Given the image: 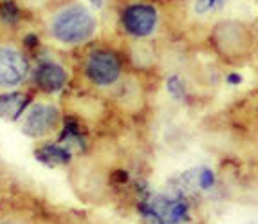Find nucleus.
<instances>
[{
    "label": "nucleus",
    "mask_w": 258,
    "mask_h": 224,
    "mask_svg": "<svg viewBox=\"0 0 258 224\" xmlns=\"http://www.w3.org/2000/svg\"><path fill=\"white\" fill-rule=\"evenodd\" d=\"M45 31L52 42L63 47H80L96 36L98 18L82 2H65L47 15Z\"/></svg>",
    "instance_id": "obj_1"
},
{
    "label": "nucleus",
    "mask_w": 258,
    "mask_h": 224,
    "mask_svg": "<svg viewBox=\"0 0 258 224\" xmlns=\"http://www.w3.org/2000/svg\"><path fill=\"white\" fill-rule=\"evenodd\" d=\"M82 74L91 85L108 89L121 83L125 74V58L112 47H92L82 60Z\"/></svg>",
    "instance_id": "obj_2"
},
{
    "label": "nucleus",
    "mask_w": 258,
    "mask_h": 224,
    "mask_svg": "<svg viewBox=\"0 0 258 224\" xmlns=\"http://www.w3.org/2000/svg\"><path fill=\"white\" fill-rule=\"evenodd\" d=\"M61 120H63V114L60 105L51 96H42L31 101L27 110L18 120V125L22 134H26L27 138L45 139L60 130Z\"/></svg>",
    "instance_id": "obj_3"
},
{
    "label": "nucleus",
    "mask_w": 258,
    "mask_h": 224,
    "mask_svg": "<svg viewBox=\"0 0 258 224\" xmlns=\"http://www.w3.org/2000/svg\"><path fill=\"white\" fill-rule=\"evenodd\" d=\"M210 40L220 56L229 60H240L253 51V31L240 20H222L215 24Z\"/></svg>",
    "instance_id": "obj_4"
},
{
    "label": "nucleus",
    "mask_w": 258,
    "mask_h": 224,
    "mask_svg": "<svg viewBox=\"0 0 258 224\" xmlns=\"http://www.w3.org/2000/svg\"><path fill=\"white\" fill-rule=\"evenodd\" d=\"M33 74V62L20 43L0 42V92L18 91Z\"/></svg>",
    "instance_id": "obj_5"
},
{
    "label": "nucleus",
    "mask_w": 258,
    "mask_h": 224,
    "mask_svg": "<svg viewBox=\"0 0 258 224\" xmlns=\"http://www.w3.org/2000/svg\"><path fill=\"white\" fill-rule=\"evenodd\" d=\"M159 11L154 4L134 2L123 8L119 13V26L134 40H147L157 29Z\"/></svg>",
    "instance_id": "obj_6"
},
{
    "label": "nucleus",
    "mask_w": 258,
    "mask_h": 224,
    "mask_svg": "<svg viewBox=\"0 0 258 224\" xmlns=\"http://www.w3.org/2000/svg\"><path fill=\"white\" fill-rule=\"evenodd\" d=\"M31 80H33L35 87L43 96H52L56 92L63 91L65 87H67V83H69V73L54 58L42 56L33 65Z\"/></svg>",
    "instance_id": "obj_7"
},
{
    "label": "nucleus",
    "mask_w": 258,
    "mask_h": 224,
    "mask_svg": "<svg viewBox=\"0 0 258 224\" xmlns=\"http://www.w3.org/2000/svg\"><path fill=\"white\" fill-rule=\"evenodd\" d=\"M31 101L33 98L27 91L24 92L18 89V91L0 92V118L6 121H18Z\"/></svg>",
    "instance_id": "obj_8"
},
{
    "label": "nucleus",
    "mask_w": 258,
    "mask_h": 224,
    "mask_svg": "<svg viewBox=\"0 0 258 224\" xmlns=\"http://www.w3.org/2000/svg\"><path fill=\"white\" fill-rule=\"evenodd\" d=\"M42 161L49 164H58V163H67L69 161V150L60 145H54V143H49L42 150L36 154Z\"/></svg>",
    "instance_id": "obj_9"
},
{
    "label": "nucleus",
    "mask_w": 258,
    "mask_h": 224,
    "mask_svg": "<svg viewBox=\"0 0 258 224\" xmlns=\"http://www.w3.org/2000/svg\"><path fill=\"white\" fill-rule=\"evenodd\" d=\"M229 0H191V11L195 17H208L228 4Z\"/></svg>",
    "instance_id": "obj_10"
},
{
    "label": "nucleus",
    "mask_w": 258,
    "mask_h": 224,
    "mask_svg": "<svg viewBox=\"0 0 258 224\" xmlns=\"http://www.w3.org/2000/svg\"><path fill=\"white\" fill-rule=\"evenodd\" d=\"M166 91L173 96V98H184L186 94V85H184V80L181 76H170L166 80Z\"/></svg>",
    "instance_id": "obj_11"
},
{
    "label": "nucleus",
    "mask_w": 258,
    "mask_h": 224,
    "mask_svg": "<svg viewBox=\"0 0 258 224\" xmlns=\"http://www.w3.org/2000/svg\"><path fill=\"white\" fill-rule=\"evenodd\" d=\"M0 224H17V222H15V220H8V219H6V220H0Z\"/></svg>",
    "instance_id": "obj_12"
}]
</instances>
